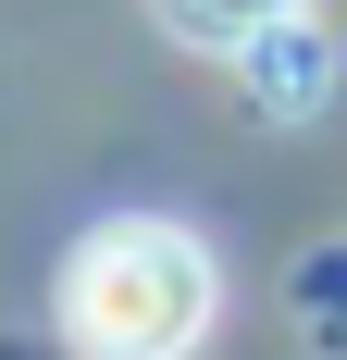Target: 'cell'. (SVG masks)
Masks as SVG:
<instances>
[{
	"label": "cell",
	"mask_w": 347,
	"mask_h": 360,
	"mask_svg": "<svg viewBox=\"0 0 347 360\" xmlns=\"http://www.w3.org/2000/svg\"><path fill=\"white\" fill-rule=\"evenodd\" d=\"M223 311V274L186 224L112 212L63 249V348L74 360H186Z\"/></svg>",
	"instance_id": "1"
},
{
	"label": "cell",
	"mask_w": 347,
	"mask_h": 360,
	"mask_svg": "<svg viewBox=\"0 0 347 360\" xmlns=\"http://www.w3.org/2000/svg\"><path fill=\"white\" fill-rule=\"evenodd\" d=\"M310 13V0H149V25L186 37V50H261V37H285Z\"/></svg>",
	"instance_id": "2"
}]
</instances>
